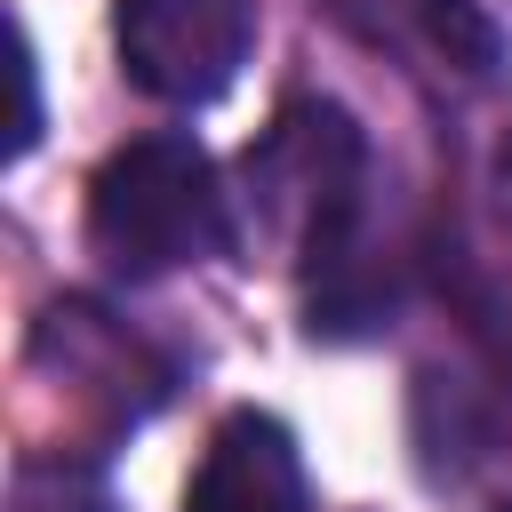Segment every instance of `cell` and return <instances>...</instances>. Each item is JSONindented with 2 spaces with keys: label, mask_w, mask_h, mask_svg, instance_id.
Returning a JSON list of instances; mask_svg holds the SVG:
<instances>
[{
  "label": "cell",
  "mask_w": 512,
  "mask_h": 512,
  "mask_svg": "<svg viewBox=\"0 0 512 512\" xmlns=\"http://www.w3.org/2000/svg\"><path fill=\"white\" fill-rule=\"evenodd\" d=\"M504 512H512V504H504Z\"/></svg>",
  "instance_id": "ba28073f"
},
{
  "label": "cell",
  "mask_w": 512,
  "mask_h": 512,
  "mask_svg": "<svg viewBox=\"0 0 512 512\" xmlns=\"http://www.w3.org/2000/svg\"><path fill=\"white\" fill-rule=\"evenodd\" d=\"M8 512H120V504L88 464H24L8 488Z\"/></svg>",
  "instance_id": "5b68a950"
},
{
  "label": "cell",
  "mask_w": 512,
  "mask_h": 512,
  "mask_svg": "<svg viewBox=\"0 0 512 512\" xmlns=\"http://www.w3.org/2000/svg\"><path fill=\"white\" fill-rule=\"evenodd\" d=\"M8 80H16V128H8V160H24V152L40 144V64H32L24 24H8Z\"/></svg>",
  "instance_id": "8992f818"
},
{
  "label": "cell",
  "mask_w": 512,
  "mask_h": 512,
  "mask_svg": "<svg viewBox=\"0 0 512 512\" xmlns=\"http://www.w3.org/2000/svg\"><path fill=\"white\" fill-rule=\"evenodd\" d=\"M184 512H312L296 432L264 408H240L208 432V456L184 488Z\"/></svg>",
  "instance_id": "277c9868"
},
{
  "label": "cell",
  "mask_w": 512,
  "mask_h": 512,
  "mask_svg": "<svg viewBox=\"0 0 512 512\" xmlns=\"http://www.w3.org/2000/svg\"><path fill=\"white\" fill-rule=\"evenodd\" d=\"M248 200H256V224L296 248L304 280L368 256V240H360L368 144L352 128V112L344 104H288L264 128V144L248 152Z\"/></svg>",
  "instance_id": "7a4b0ae2"
},
{
  "label": "cell",
  "mask_w": 512,
  "mask_h": 512,
  "mask_svg": "<svg viewBox=\"0 0 512 512\" xmlns=\"http://www.w3.org/2000/svg\"><path fill=\"white\" fill-rule=\"evenodd\" d=\"M496 192H504V208H512V136H504V152H496Z\"/></svg>",
  "instance_id": "52a82bcc"
},
{
  "label": "cell",
  "mask_w": 512,
  "mask_h": 512,
  "mask_svg": "<svg viewBox=\"0 0 512 512\" xmlns=\"http://www.w3.org/2000/svg\"><path fill=\"white\" fill-rule=\"evenodd\" d=\"M88 240L120 280H160L200 256H224L232 200L192 136H136L88 184Z\"/></svg>",
  "instance_id": "6da1fadb"
},
{
  "label": "cell",
  "mask_w": 512,
  "mask_h": 512,
  "mask_svg": "<svg viewBox=\"0 0 512 512\" xmlns=\"http://www.w3.org/2000/svg\"><path fill=\"white\" fill-rule=\"evenodd\" d=\"M112 40H120V64L144 96L216 104L248 64L256 8L248 0H120Z\"/></svg>",
  "instance_id": "3957f363"
}]
</instances>
